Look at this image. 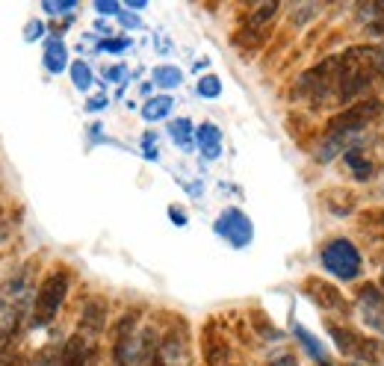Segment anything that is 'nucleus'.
<instances>
[{
	"label": "nucleus",
	"mask_w": 384,
	"mask_h": 366,
	"mask_svg": "<svg viewBox=\"0 0 384 366\" xmlns=\"http://www.w3.org/2000/svg\"><path fill=\"white\" fill-rule=\"evenodd\" d=\"M172 104H175V100H172L169 95H157V98H151L148 104L142 107L145 121H160V118H166V115L172 113Z\"/></svg>",
	"instance_id": "obj_14"
},
{
	"label": "nucleus",
	"mask_w": 384,
	"mask_h": 366,
	"mask_svg": "<svg viewBox=\"0 0 384 366\" xmlns=\"http://www.w3.org/2000/svg\"><path fill=\"white\" fill-rule=\"evenodd\" d=\"M169 216H172V221H175V225H187V213H184V210L172 207V210H169Z\"/></svg>",
	"instance_id": "obj_28"
},
{
	"label": "nucleus",
	"mask_w": 384,
	"mask_h": 366,
	"mask_svg": "<svg viewBox=\"0 0 384 366\" xmlns=\"http://www.w3.org/2000/svg\"><path fill=\"white\" fill-rule=\"evenodd\" d=\"M346 366H360V363H346Z\"/></svg>",
	"instance_id": "obj_34"
},
{
	"label": "nucleus",
	"mask_w": 384,
	"mask_h": 366,
	"mask_svg": "<svg viewBox=\"0 0 384 366\" xmlns=\"http://www.w3.org/2000/svg\"><path fill=\"white\" fill-rule=\"evenodd\" d=\"M198 145H201V154L207 160H216L222 154V130L216 125H201L198 127Z\"/></svg>",
	"instance_id": "obj_9"
},
{
	"label": "nucleus",
	"mask_w": 384,
	"mask_h": 366,
	"mask_svg": "<svg viewBox=\"0 0 384 366\" xmlns=\"http://www.w3.org/2000/svg\"><path fill=\"white\" fill-rule=\"evenodd\" d=\"M326 204H328V210L334 213V216H346L352 207H355V198L349 195V192H340V189H331L328 195H326Z\"/></svg>",
	"instance_id": "obj_17"
},
{
	"label": "nucleus",
	"mask_w": 384,
	"mask_h": 366,
	"mask_svg": "<svg viewBox=\"0 0 384 366\" xmlns=\"http://www.w3.org/2000/svg\"><path fill=\"white\" fill-rule=\"evenodd\" d=\"M381 221H384V213H381Z\"/></svg>",
	"instance_id": "obj_35"
},
{
	"label": "nucleus",
	"mask_w": 384,
	"mask_h": 366,
	"mask_svg": "<svg viewBox=\"0 0 384 366\" xmlns=\"http://www.w3.org/2000/svg\"><path fill=\"white\" fill-rule=\"evenodd\" d=\"M328 331L337 343V349L340 355H346V357H358V360H373L375 355V343L367 340L363 334L352 331V328H343V325H328Z\"/></svg>",
	"instance_id": "obj_4"
},
{
	"label": "nucleus",
	"mask_w": 384,
	"mask_h": 366,
	"mask_svg": "<svg viewBox=\"0 0 384 366\" xmlns=\"http://www.w3.org/2000/svg\"><path fill=\"white\" fill-rule=\"evenodd\" d=\"M15 337H18V313H12L4 325H0V360L9 357V349H12Z\"/></svg>",
	"instance_id": "obj_16"
},
{
	"label": "nucleus",
	"mask_w": 384,
	"mask_h": 366,
	"mask_svg": "<svg viewBox=\"0 0 384 366\" xmlns=\"http://www.w3.org/2000/svg\"><path fill=\"white\" fill-rule=\"evenodd\" d=\"M204 352H207V363H210V366H219V363L228 360V345L222 343V340H216V337H207Z\"/></svg>",
	"instance_id": "obj_21"
},
{
	"label": "nucleus",
	"mask_w": 384,
	"mask_h": 366,
	"mask_svg": "<svg viewBox=\"0 0 384 366\" xmlns=\"http://www.w3.org/2000/svg\"><path fill=\"white\" fill-rule=\"evenodd\" d=\"M216 234L219 236H225L231 246H237V249H242V246H249L251 242V236H254V228H251V221L242 216L239 210H225L219 219H216Z\"/></svg>",
	"instance_id": "obj_5"
},
{
	"label": "nucleus",
	"mask_w": 384,
	"mask_h": 366,
	"mask_svg": "<svg viewBox=\"0 0 384 366\" xmlns=\"http://www.w3.org/2000/svg\"><path fill=\"white\" fill-rule=\"evenodd\" d=\"M128 38H107V42H100V51H107V53H121V51H128Z\"/></svg>",
	"instance_id": "obj_23"
},
{
	"label": "nucleus",
	"mask_w": 384,
	"mask_h": 366,
	"mask_svg": "<svg viewBox=\"0 0 384 366\" xmlns=\"http://www.w3.org/2000/svg\"><path fill=\"white\" fill-rule=\"evenodd\" d=\"M128 6H130V9H145V0H130Z\"/></svg>",
	"instance_id": "obj_32"
},
{
	"label": "nucleus",
	"mask_w": 384,
	"mask_h": 366,
	"mask_svg": "<svg viewBox=\"0 0 384 366\" xmlns=\"http://www.w3.org/2000/svg\"><path fill=\"white\" fill-rule=\"evenodd\" d=\"M180 80H184V77H180V71H177L175 66H160V68H154V83L163 86V89L177 86Z\"/></svg>",
	"instance_id": "obj_19"
},
{
	"label": "nucleus",
	"mask_w": 384,
	"mask_h": 366,
	"mask_svg": "<svg viewBox=\"0 0 384 366\" xmlns=\"http://www.w3.org/2000/svg\"><path fill=\"white\" fill-rule=\"evenodd\" d=\"M352 136H355V133H331L326 142H322V148L316 151V160H319V162H328V160H331L334 154H340V151L346 154V142H349Z\"/></svg>",
	"instance_id": "obj_13"
},
{
	"label": "nucleus",
	"mask_w": 384,
	"mask_h": 366,
	"mask_svg": "<svg viewBox=\"0 0 384 366\" xmlns=\"http://www.w3.org/2000/svg\"><path fill=\"white\" fill-rule=\"evenodd\" d=\"M100 107H107V98H104V95H98V98H92V100H89V104H86V110H92V113H95V110H100Z\"/></svg>",
	"instance_id": "obj_29"
},
{
	"label": "nucleus",
	"mask_w": 384,
	"mask_h": 366,
	"mask_svg": "<svg viewBox=\"0 0 384 366\" xmlns=\"http://www.w3.org/2000/svg\"><path fill=\"white\" fill-rule=\"evenodd\" d=\"M296 337H299V343L305 345L308 355H311L316 363L328 366V355H326V349H322V343H319V340H313V337L308 334V328H301V325H296Z\"/></svg>",
	"instance_id": "obj_15"
},
{
	"label": "nucleus",
	"mask_w": 384,
	"mask_h": 366,
	"mask_svg": "<svg viewBox=\"0 0 384 366\" xmlns=\"http://www.w3.org/2000/svg\"><path fill=\"white\" fill-rule=\"evenodd\" d=\"M343 157H346V166L352 169L355 180H370V177L375 174V166H373V160H367V157H363L358 145H355V148H349V151L343 154Z\"/></svg>",
	"instance_id": "obj_11"
},
{
	"label": "nucleus",
	"mask_w": 384,
	"mask_h": 366,
	"mask_svg": "<svg viewBox=\"0 0 384 366\" xmlns=\"http://www.w3.org/2000/svg\"><path fill=\"white\" fill-rule=\"evenodd\" d=\"M269 366H299V363H296L293 355H278V357L269 360Z\"/></svg>",
	"instance_id": "obj_26"
},
{
	"label": "nucleus",
	"mask_w": 384,
	"mask_h": 366,
	"mask_svg": "<svg viewBox=\"0 0 384 366\" xmlns=\"http://www.w3.org/2000/svg\"><path fill=\"white\" fill-rule=\"evenodd\" d=\"M322 266L340 281H355L363 269V263H360L358 249L346 236H334L331 242H326V249H322Z\"/></svg>",
	"instance_id": "obj_2"
},
{
	"label": "nucleus",
	"mask_w": 384,
	"mask_h": 366,
	"mask_svg": "<svg viewBox=\"0 0 384 366\" xmlns=\"http://www.w3.org/2000/svg\"><path fill=\"white\" fill-rule=\"evenodd\" d=\"M378 287H381V293H384V269H381V283H378Z\"/></svg>",
	"instance_id": "obj_33"
},
{
	"label": "nucleus",
	"mask_w": 384,
	"mask_h": 366,
	"mask_svg": "<svg viewBox=\"0 0 384 366\" xmlns=\"http://www.w3.org/2000/svg\"><path fill=\"white\" fill-rule=\"evenodd\" d=\"M68 66V51L63 45V38H48V45H45V68L51 74H59Z\"/></svg>",
	"instance_id": "obj_10"
},
{
	"label": "nucleus",
	"mask_w": 384,
	"mask_h": 366,
	"mask_svg": "<svg viewBox=\"0 0 384 366\" xmlns=\"http://www.w3.org/2000/svg\"><path fill=\"white\" fill-rule=\"evenodd\" d=\"M198 95L207 98V100L219 98V95H222V80H219L216 74H204V77L198 80Z\"/></svg>",
	"instance_id": "obj_22"
},
{
	"label": "nucleus",
	"mask_w": 384,
	"mask_h": 366,
	"mask_svg": "<svg viewBox=\"0 0 384 366\" xmlns=\"http://www.w3.org/2000/svg\"><path fill=\"white\" fill-rule=\"evenodd\" d=\"M308 296L319 304L322 310H334V313H349V301L343 298V293L337 287H331V283L319 281V278H308Z\"/></svg>",
	"instance_id": "obj_6"
},
{
	"label": "nucleus",
	"mask_w": 384,
	"mask_h": 366,
	"mask_svg": "<svg viewBox=\"0 0 384 366\" xmlns=\"http://www.w3.org/2000/svg\"><path fill=\"white\" fill-rule=\"evenodd\" d=\"M169 130H172V136H175V142L180 148H187V151L192 148V125H190V118H177Z\"/></svg>",
	"instance_id": "obj_18"
},
{
	"label": "nucleus",
	"mask_w": 384,
	"mask_h": 366,
	"mask_svg": "<svg viewBox=\"0 0 384 366\" xmlns=\"http://www.w3.org/2000/svg\"><path fill=\"white\" fill-rule=\"evenodd\" d=\"M66 296H68V275L66 272H51L42 281L38 296H36V304H33V325H36V328H42V325L56 319Z\"/></svg>",
	"instance_id": "obj_1"
},
{
	"label": "nucleus",
	"mask_w": 384,
	"mask_h": 366,
	"mask_svg": "<svg viewBox=\"0 0 384 366\" xmlns=\"http://www.w3.org/2000/svg\"><path fill=\"white\" fill-rule=\"evenodd\" d=\"M95 9H98L100 15H118V12H121V6L113 4V0H100V4H95Z\"/></svg>",
	"instance_id": "obj_25"
},
{
	"label": "nucleus",
	"mask_w": 384,
	"mask_h": 366,
	"mask_svg": "<svg viewBox=\"0 0 384 366\" xmlns=\"http://www.w3.org/2000/svg\"><path fill=\"white\" fill-rule=\"evenodd\" d=\"M384 110V104L378 98H363L358 104L346 107L343 113H337L331 121H328V130L331 133H358L360 127H367L373 118H378Z\"/></svg>",
	"instance_id": "obj_3"
},
{
	"label": "nucleus",
	"mask_w": 384,
	"mask_h": 366,
	"mask_svg": "<svg viewBox=\"0 0 384 366\" xmlns=\"http://www.w3.org/2000/svg\"><path fill=\"white\" fill-rule=\"evenodd\" d=\"M104 322H107V304L100 298H92L83 304V313H80V331H83V337H95L104 331Z\"/></svg>",
	"instance_id": "obj_8"
},
{
	"label": "nucleus",
	"mask_w": 384,
	"mask_h": 366,
	"mask_svg": "<svg viewBox=\"0 0 384 366\" xmlns=\"http://www.w3.org/2000/svg\"><path fill=\"white\" fill-rule=\"evenodd\" d=\"M74 9V0H63V4H45V12H51V15H63V12H71Z\"/></svg>",
	"instance_id": "obj_24"
},
{
	"label": "nucleus",
	"mask_w": 384,
	"mask_h": 366,
	"mask_svg": "<svg viewBox=\"0 0 384 366\" xmlns=\"http://www.w3.org/2000/svg\"><path fill=\"white\" fill-rule=\"evenodd\" d=\"M278 15V4H260L251 15H249V21H246V27L242 30H254V33H264L266 27H269V21Z\"/></svg>",
	"instance_id": "obj_12"
},
{
	"label": "nucleus",
	"mask_w": 384,
	"mask_h": 366,
	"mask_svg": "<svg viewBox=\"0 0 384 366\" xmlns=\"http://www.w3.org/2000/svg\"><path fill=\"white\" fill-rule=\"evenodd\" d=\"M71 83L80 89V92H86L92 86V68L83 63V59H77V63L71 66Z\"/></svg>",
	"instance_id": "obj_20"
},
{
	"label": "nucleus",
	"mask_w": 384,
	"mask_h": 366,
	"mask_svg": "<svg viewBox=\"0 0 384 366\" xmlns=\"http://www.w3.org/2000/svg\"><path fill=\"white\" fill-rule=\"evenodd\" d=\"M95 363H98V360H95V349H89L83 357L77 360V366H95Z\"/></svg>",
	"instance_id": "obj_30"
},
{
	"label": "nucleus",
	"mask_w": 384,
	"mask_h": 366,
	"mask_svg": "<svg viewBox=\"0 0 384 366\" xmlns=\"http://www.w3.org/2000/svg\"><path fill=\"white\" fill-rule=\"evenodd\" d=\"M121 74H125V68H121V66H115L113 71H107V80H121Z\"/></svg>",
	"instance_id": "obj_31"
},
{
	"label": "nucleus",
	"mask_w": 384,
	"mask_h": 366,
	"mask_svg": "<svg viewBox=\"0 0 384 366\" xmlns=\"http://www.w3.org/2000/svg\"><path fill=\"white\" fill-rule=\"evenodd\" d=\"M42 33H45V24H42V21H33V24L27 27V33H24V36H27V38H38Z\"/></svg>",
	"instance_id": "obj_27"
},
{
	"label": "nucleus",
	"mask_w": 384,
	"mask_h": 366,
	"mask_svg": "<svg viewBox=\"0 0 384 366\" xmlns=\"http://www.w3.org/2000/svg\"><path fill=\"white\" fill-rule=\"evenodd\" d=\"M358 301H360V310H363V322H367L373 331L384 334V293L375 290V287H360Z\"/></svg>",
	"instance_id": "obj_7"
}]
</instances>
